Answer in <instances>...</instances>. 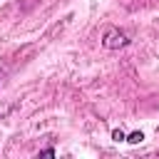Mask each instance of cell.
<instances>
[{
    "label": "cell",
    "mask_w": 159,
    "mask_h": 159,
    "mask_svg": "<svg viewBox=\"0 0 159 159\" xmlns=\"http://www.w3.org/2000/svg\"><path fill=\"white\" fill-rule=\"evenodd\" d=\"M102 45H104L107 50H119V47H127V45H129V37H127V32H122L119 27L107 25L104 32H102Z\"/></svg>",
    "instance_id": "cell-1"
},
{
    "label": "cell",
    "mask_w": 159,
    "mask_h": 159,
    "mask_svg": "<svg viewBox=\"0 0 159 159\" xmlns=\"http://www.w3.org/2000/svg\"><path fill=\"white\" fill-rule=\"evenodd\" d=\"M144 139V134L142 132H132V134H124V142H129V144H139Z\"/></svg>",
    "instance_id": "cell-2"
},
{
    "label": "cell",
    "mask_w": 159,
    "mask_h": 159,
    "mask_svg": "<svg viewBox=\"0 0 159 159\" xmlns=\"http://www.w3.org/2000/svg\"><path fill=\"white\" fill-rule=\"evenodd\" d=\"M112 139H114V142H124V132H122V129H114V132H112Z\"/></svg>",
    "instance_id": "cell-3"
},
{
    "label": "cell",
    "mask_w": 159,
    "mask_h": 159,
    "mask_svg": "<svg viewBox=\"0 0 159 159\" xmlns=\"http://www.w3.org/2000/svg\"><path fill=\"white\" fill-rule=\"evenodd\" d=\"M40 157H55V149H52V147H47V149H42V152H40Z\"/></svg>",
    "instance_id": "cell-4"
}]
</instances>
